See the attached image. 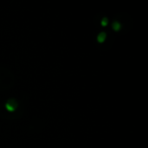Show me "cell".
Masks as SVG:
<instances>
[{
	"label": "cell",
	"instance_id": "cell-1",
	"mask_svg": "<svg viewBox=\"0 0 148 148\" xmlns=\"http://www.w3.org/2000/svg\"><path fill=\"white\" fill-rule=\"evenodd\" d=\"M18 102H17L16 101L13 100V99H11V100L8 101L7 102H6L5 104V107L6 109L8 110V111L10 112H14L15 110L18 108Z\"/></svg>",
	"mask_w": 148,
	"mask_h": 148
},
{
	"label": "cell",
	"instance_id": "cell-2",
	"mask_svg": "<svg viewBox=\"0 0 148 148\" xmlns=\"http://www.w3.org/2000/svg\"><path fill=\"white\" fill-rule=\"evenodd\" d=\"M106 37H107V35H106L105 32H101L98 35V37H97V40H98L99 43H103V42L105 41Z\"/></svg>",
	"mask_w": 148,
	"mask_h": 148
},
{
	"label": "cell",
	"instance_id": "cell-3",
	"mask_svg": "<svg viewBox=\"0 0 148 148\" xmlns=\"http://www.w3.org/2000/svg\"><path fill=\"white\" fill-rule=\"evenodd\" d=\"M120 28H121V25H120V24H119L117 21H115V22L113 23V30L118 31V30H120Z\"/></svg>",
	"mask_w": 148,
	"mask_h": 148
},
{
	"label": "cell",
	"instance_id": "cell-4",
	"mask_svg": "<svg viewBox=\"0 0 148 148\" xmlns=\"http://www.w3.org/2000/svg\"><path fill=\"white\" fill-rule=\"evenodd\" d=\"M107 24H108V20H107V18H104L102 19V21H101V25H102V26H107Z\"/></svg>",
	"mask_w": 148,
	"mask_h": 148
}]
</instances>
